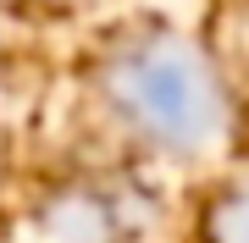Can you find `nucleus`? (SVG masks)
<instances>
[{
    "instance_id": "f257e3e1",
    "label": "nucleus",
    "mask_w": 249,
    "mask_h": 243,
    "mask_svg": "<svg viewBox=\"0 0 249 243\" xmlns=\"http://www.w3.org/2000/svg\"><path fill=\"white\" fill-rule=\"evenodd\" d=\"M139 116H150L155 133H166V138H199V133H211V99H205L194 72L150 66L139 78Z\"/></svg>"
},
{
    "instance_id": "f03ea898",
    "label": "nucleus",
    "mask_w": 249,
    "mask_h": 243,
    "mask_svg": "<svg viewBox=\"0 0 249 243\" xmlns=\"http://www.w3.org/2000/svg\"><path fill=\"white\" fill-rule=\"evenodd\" d=\"M227 243H249V199L238 205V216H227Z\"/></svg>"
}]
</instances>
